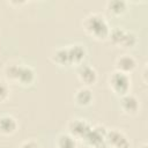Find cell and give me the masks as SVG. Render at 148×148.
Masks as SVG:
<instances>
[{
	"mask_svg": "<svg viewBox=\"0 0 148 148\" xmlns=\"http://www.w3.org/2000/svg\"><path fill=\"white\" fill-rule=\"evenodd\" d=\"M84 31L97 40H105L109 38L111 28L109 27L105 17L99 13H89L82 21Z\"/></svg>",
	"mask_w": 148,
	"mask_h": 148,
	"instance_id": "cell-1",
	"label": "cell"
},
{
	"mask_svg": "<svg viewBox=\"0 0 148 148\" xmlns=\"http://www.w3.org/2000/svg\"><path fill=\"white\" fill-rule=\"evenodd\" d=\"M109 87L112 90V92L119 97L128 94L131 89L130 75L114 71L109 76Z\"/></svg>",
	"mask_w": 148,
	"mask_h": 148,
	"instance_id": "cell-2",
	"label": "cell"
},
{
	"mask_svg": "<svg viewBox=\"0 0 148 148\" xmlns=\"http://www.w3.org/2000/svg\"><path fill=\"white\" fill-rule=\"evenodd\" d=\"M105 142L111 146L112 148H130V141L126 138V135L117 130V128H112L106 131L105 134Z\"/></svg>",
	"mask_w": 148,
	"mask_h": 148,
	"instance_id": "cell-3",
	"label": "cell"
},
{
	"mask_svg": "<svg viewBox=\"0 0 148 148\" xmlns=\"http://www.w3.org/2000/svg\"><path fill=\"white\" fill-rule=\"evenodd\" d=\"M76 74H77V79L83 83V87L89 88L90 86H94L97 81V72L90 65L82 64L77 66Z\"/></svg>",
	"mask_w": 148,
	"mask_h": 148,
	"instance_id": "cell-4",
	"label": "cell"
},
{
	"mask_svg": "<svg viewBox=\"0 0 148 148\" xmlns=\"http://www.w3.org/2000/svg\"><path fill=\"white\" fill-rule=\"evenodd\" d=\"M120 108L124 113L128 116H135L140 111V101L133 94H126L120 97Z\"/></svg>",
	"mask_w": 148,
	"mask_h": 148,
	"instance_id": "cell-5",
	"label": "cell"
},
{
	"mask_svg": "<svg viewBox=\"0 0 148 148\" xmlns=\"http://www.w3.org/2000/svg\"><path fill=\"white\" fill-rule=\"evenodd\" d=\"M114 68L117 72L130 74L136 68V60L131 54H120L116 58L114 61Z\"/></svg>",
	"mask_w": 148,
	"mask_h": 148,
	"instance_id": "cell-6",
	"label": "cell"
},
{
	"mask_svg": "<svg viewBox=\"0 0 148 148\" xmlns=\"http://www.w3.org/2000/svg\"><path fill=\"white\" fill-rule=\"evenodd\" d=\"M68 58H69V66H80L86 58V49L81 44H73L67 47Z\"/></svg>",
	"mask_w": 148,
	"mask_h": 148,
	"instance_id": "cell-7",
	"label": "cell"
},
{
	"mask_svg": "<svg viewBox=\"0 0 148 148\" xmlns=\"http://www.w3.org/2000/svg\"><path fill=\"white\" fill-rule=\"evenodd\" d=\"M69 134L73 138H82L90 130V125L84 119H73L68 123Z\"/></svg>",
	"mask_w": 148,
	"mask_h": 148,
	"instance_id": "cell-8",
	"label": "cell"
},
{
	"mask_svg": "<svg viewBox=\"0 0 148 148\" xmlns=\"http://www.w3.org/2000/svg\"><path fill=\"white\" fill-rule=\"evenodd\" d=\"M35 79H36V74H35V71L32 69V67L21 64L16 82L20 83L21 86H30L34 83Z\"/></svg>",
	"mask_w": 148,
	"mask_h": 148,
	"instance_id": "cell-9",
	"label": "cell"
},
{
	"mask_svg": "<svg viewBox=\"0 0 148 148\" xmlns=\"http://www.w3.org/2000/svg\"><path fill=\"white\" fill-rule=\"evenodd\" d=\"M17 130V121L10 114H2L0 116V134L2 135H10L15 133Z\"/></svg>",
	"mask_w": 148,
	"mask_h": 148,
	"instance_id": "cell-10",
	"label": "cell"
},
{
	"mask_svg": "<svg viewBox=\"0 0 148 148\" xmlns=\"http://www.w3.org/2000/svg\"><path fill=\"white\" fill-rule=\"evenodd\" d=\"M73 98H74V102L76 105L88 106L89 104H91V102L94 99V95L88 87H81L75 91Z\"/></svg>",
	"mask_w": 148,
	"mask_h": 148,
	"instance_id": "cell-11",
	"label": "cell"
},
{
	"mask_svg": "<svg viewBox=\"0 0 148 148\" xmlns=\"http://www.w3.org/2000/svg\"><path fill=\"white\" fill-rule=\"evenodd\" d=\"M106 9L114 16H120L127 10V2L123 0H110L106 2Z\"/></svg>",
	"mask_w": 148,
	"mask_h": 148,
	"instance_id": "cell-12",
	"label": "cell"
},
{
	"mask_svg": "<svg viewBox=\"0 0 148 148\" xmlns=\"http://www.w3.org/2000/svg\"><path fill=\"white\" fill-rule=\"evenodd\" d=\"M52 61L58 66H69V58L67 47H59L53 51L51 56Z\"/></svg>",
	"mask_w": 148,
	"mask_h": 148,
	"instance_id": "cell-13",
	"label": "cell"
},
{
	"mask_svg": "<svg viewBox=\"0 0 148 148\" xmlns=\"http://www.w3.org/2000/svg\"><path fill=\"white\" fill-rule=\"evenodd\" d=\"M136 44H138V37H136V35L133 31H131V30H125V32H124V35L121 37V40H120L118 47L128 50V49H133Z\"/></svg>",
	"mask_w": 148,
	"mask_h": 148,
	"instance_id": "cell-14",
	"label": "cell"
},
{
	"mask_svg": "<svg viewBox=\"0 0 148 148\" xmlns=\"http://www.w3.org/2000/svg\"><path fill=\"white\" fill-rule=\"evenodd\" d=\"M56 146L57 148H76L75 138H73L71 134L62 133L57 138Z\"/></svg>",
	"mask_w": 148,
	"mask_h": 148,
	"instance_id": "cell-15",
	"label": "cell"
},
{
	"mask_svg": "<svg viewBox=\"0 0 148 148\" xmlns=\"http://www.w3.org/2000/svg\"><path fill=\"white\" fill-rule=\"evenodd\" d=\"M20 67H21V64L8 62V64L5 66V69H3V73H5L6 79H7L8 81L16 82V80H17V75H18V71H20Z\"/></svg>",
	"mask_w": 148,
	"mask_h": 148,
	"instance_id": "cell-16",
	"label": "cell"
},
{
	"mask_svg": "<svg viewBox=\"0 0 148 148\" xmlns=\"http://www.w3.org/2000/svg\"><path fill=\"white\" fill-rule=\"evenodd\" d=\"M8 96H9V87L5 81L0 80V103H3L8 98Z\"/></svg>",
	"mask_w": 148,
	"mask_h": 148,
	"instance_id": "cell-17",
	"label": "cell"
},
{
	"mask_svg": "<svg viewBox=\"0 0 148 148\" xmlns=\"http://www.w3.org/2000/svg\"><path fill=\"white\" fill-rule=\"evenodd\" d=\"M18 148H39V146H38V143H37L36 141H34V140H27V141L22 142Z\"/></svg>",
	"mask_w": 148,
	"mask_h": 148,
	"instance_id": "cell-18",
	"label": "cell"
},
{
	"mask_svg": "<svg viewBox=\"0 0 148 148\" xmlns=\"http://www.w3.org/2000/svg\"><path fill=\"white\" fill-rule=\"evenodd\" d=\"M138 148H148V145H147L146 142H142V143H141V145H140Z\"/></svg>",
	"mask_w": 148,
	"mask_h": 148,
	"instance_id": "cell-19",
	"label": "cell"
}]
</instances>
